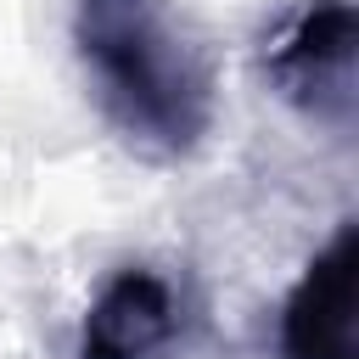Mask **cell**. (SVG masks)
Here are the masks:
<instances>
[{
	"instance_id": "obj_1",
	"label": "cell",
	"mask_w": 359,
	"mask_h": 359,
	"mask_svg": "<svg viewBox=\"0 0 359 359\" xmlns=\"http://www.w3.org/2000/svg\"><path fill=\"white\" fill-rule=\"evenodd\" d=\"M73 50L129 151L180 163L208 140L219 73L180 0H73Z\"/></svg>"
},
{
	"instance_id": "obj_2",
	"label": "cell",
	"mask_w": 359,
	"mask_h": 359,
	"mask_svg": "<svg viewBox=\"0 0 359 359\" xmlns=\"http://www.w3.org/2000/svg\"><path fill=\"white\" fill-rule=\"evenodd\" d=\"M269 90L331 135H353L359 112V22L353 0H303L264 39Z\"/></svg>"
},
{
	"instance_id": "obj_3",
	"label": "cell",
	"mask_w": 359,
	"mask_h": 359,
	"mask_svg": "<svg viewBox=\"0 0 359 359\" xmlns=\"http://www.w3.org/2000/svg\"><path fill=\"white\" fill-rule=\"evenodd\" d=\"M185 292L163 269L123 264L84 309L73 359H163L185 342Z\"/></svg>"
},
{
	"instance_id": "obj_4",
	"label": "cell",
	"mask_w": 359,
	"mask_h": 359,
	"mask_svg": "<svg viewBox=\"0 0 359 359\" xmlns=\"http://www.w3.org/2000/svg\"><path fill=\"white\" fill-rule=\"evenodd\" d=\"M353 275H359V230L353 219H342L280 303V359H359Z\"/></svg>"
}]
</instances>
